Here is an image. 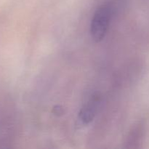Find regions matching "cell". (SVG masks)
Masks as SVG:
<instances>
[{
	"mask_svg": "<svg viewBox=\"0 0 149 149\" xmlns=\"http://www.w3.org/2000/svg\"><path fill=\"white\" fill-rule=\"evenodd\" d=\"M62 111L63 109L60 107H57V109H54V113L55 114H58H58H61V113H62Z\"/></svg>",
	"mask_w": 149,
	"mask_h": 149,
	"instance_id": "obj_3",
	"label": "cell"
},
{
	"mask_svg": "<svg viewBox=\"0 0 149 149\" xmlns=\"http://www.w3.org/2000/svg\"><path fill=\"white\" fill-rule=\"evenodd\" d=\"M100 103V96L98 94L92 95L79 113L78 119L80 123L82 125H88L93 122L98 110Z\"/></svg>",
	"mask_w": 149,
	"mask_h": 149,
	"instance_id": "obj_2",
	"label": "cell"
},
{
	"mask_svg": "<svg viewBox=\"0 0 149 149\" xmlns=\"http://www.w3.org/2000/svg\"><path fill=\"white\" fill-rule=\"evenodd\" d=\"M113 14V7L111 3L102 4L95 13L90 25V34L95 42L104 39Z\"/></svg>",
	"mask_w": 149,
	"mask_h": 149,
	"instance_id": "obj_1",
	"label": "cell"
}]
</instances>
